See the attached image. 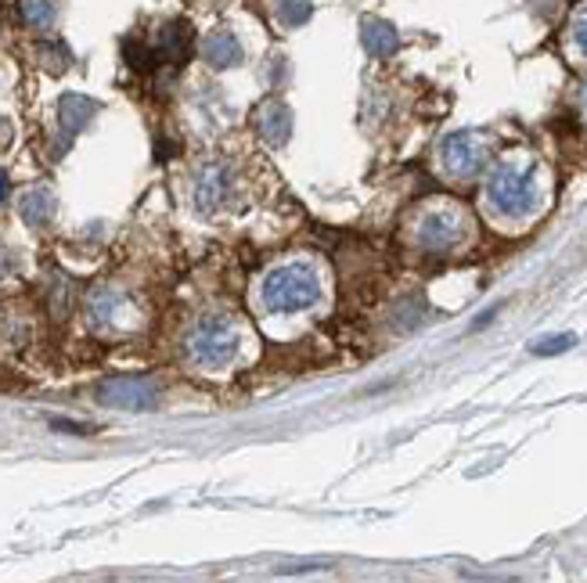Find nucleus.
Instances as JSON below:
<instances>
[{
	"label": "nucleus",
	"instance_id": "3",
	"mask_svg": "<svg viewBox=\"0 0 587 583\" xmlns=\"http://www.w3.org/2000/svg\"><path fill=\"white\" fill-rule=\"evenodd\" d=\"M188 357L202 371H231L253 357V332L235 314H206L188 335Z\"/></svg>",
	"mask_w": 587,
	"mask_h": 583
},
{
	"label": "nucleus",
	"instance_id": "4",
	"mask_svg": "<svg viewBox=\"0 0 587 583\" xmlns=\"http://www.w3.org/2000/svg\"><path fill=\"white\" fill-rule=\"evenodd\" d=\"M465 234H469V224H465V213L458 206H433L418 220L415 242L425 252H454L465 242Z\"/></svg>",
	"mask_w": 587,
	"mask_h": 583
},
{
	"label": "nucleus",
	"instance_id": "2",
	"mask_svg": "<svg viewBox=\"0 0 587 583\" xmlns=\"http://www.w3.org/2000/svg\"><path fill=\"white\" fill-rule=\"evenodd\" d=\"M544 173L533 159H505L487 184V213L501 227L530 224L544 209Z\"/></svg>",
	"mask_w": 587,
	"mask_h": 583
},
{
	"label": "nucleus",
	"instance_id": "19",
	"mask_svg": "<svg viewBox=\"0 0 587 583\" xmlns=\"http://www.w3.org/2000/svg\"><path fill=\"white\" fill-rule=\"evenodd\" d=\"M4 198H8V173L0 170V202H4Z\"/></svg>",
	"mask_w": 587,
	"mask_h": 583
},
{
	"label": "nucleus",
	"instance_id": "13",
	"mask_svg": "<svg viewBox=\"0 0 587 583\" xmlns=\"http://www.w3.org/2000/svg\"><path fill=\"white\" fill-rule=\"evenodd\" d=\"M274 15H278L281 26L296 29L314 15V4L310 0H274Z\"/></svg>",
	"mask_w": 587,
	"mask_h": 583
},
{
	"label": "nucleus",
	"instance_id": "18",
	"mask_svg": "<svg viewBox=\"0 0 587 583\" xmlns=\"http://www.w3.org/2000/svg\"><path fill=\"white\" fill-rule=\"evenodd\" d=\"M573 44L580 47V54H587V0L573 11Z\"/></svg>",
	"mask_w": 587,
	"mask_h": 583
},
{
	"label": "nucleus",
	"instance_id": "6",
	"mask_svg": "<svg viewBox=\"0 0 587 583\" xmlns=\"http://www.w3.org/2000/svg\"><path fill=\"white\" fill-rule=\"evenodd\" d=\"M235 191H238V180L227 162H213V166H206V170L199 173V180H195V202H199L202 213H220V209H227V202L235 198Z\"/></svg>",
	"mask_w": 587,
	"mask_h": 583
},
{
	"label": "nucleus",
	"instance_id": "8",
	"mask_svg": "<svg viewBox=\"0 0 587 583\" xmlns=\"http://www.w3.org/2000/svg\"><path fill=\"white\" fill-rule=\"evenodd\" d=\"M91 321L98 324L101 332H123L134 321V306L119 292H98L91 303Z\"/></svg>",
	"mask_w": 587,
	"mask_h": 583
},
{
	"label": "nucleus",
	"instance_id": "5",
	"mask_svg": "<svg viewBox=\"0 0 587 583\" xmlns=\"http://www.w3.org/2000/svg\"><path fill=\"white\" fill-rule=\"evenodd\" d=\"M487 162V148L476 141L472 134H451L440 148V166L451 173L454 180H469L483 170Z\"/></svg>",
	"mask_w": 587,
	"mask_h": 583
},
{
	"label": "nucleus",
	"instance_id": "17",
	"mask_svg": "<svg viewBox=\"0 0 587 583\" xmlns=\"http://www.w3.org/2000/svg\"><path fill=\"white\" fill-rule=\"evenodd\" d=\"M577 342V335H559V339H544V342H533L530 350L537 353V357H551V353H562V350H569Z\"/></svg>",
	"mask_w": 587,
	"mask_h": 583
},
{
	"label": "nucleus",
	"instance_id": "14",
	"mask_svg": "<svg viewBox=\"0 0 587 583\" xmlns=\"http://www.w3.org/2000/svg\"><path fill=\"white\" fill-rule=\"evenodd\" d=\"M22 18H26L33 29H51L58 18L55 0H22Z\"/></svg>",
	"mask_w": 587,
	"mask_h": 583
},
{
	"label": "nucleus",
	"instance_id": "15",
	"mask_svg": "<svg viewBox=\"0 0 587 583\" xmlns=\"http://www.w3.org/2000/svg\"><path fill=\"white\" fill-rule=\"evenodd\" d=\"M51 209H55V198L47 195V191H33V195L22 198V213H26L29 224H44Z\"/></svg>",
	"mask_w": 587,
	"mask_h": 583
},
{
	"label": "nucleus",
	"instance_id": "7",
	"mask_svg": "<svg viewBox=\"0 0 587 583\" xmlns=\"http://www.w3.org/2000/svg\"><path fill=\"white\" fill-rule=\"evenodd\" d=\"M98 400L119 411H148L159 400V389L145 378H112V382H101Z\"/></svg>",
	"mask_w": 587,
	"mask_h": 583
},
{
	"label": "nucleus",
	"instance_id": "1",
	"mask_svg": "<svg viewBox=\"0 0 587 583\" xmlns=\"http://www.w3.org/2000/svg\"><path fill=\"white\" fill-rule=\"evenodd\" d=\"M325 303V278L314 260H285L271 267L256 285V310L267 321H289V317L310 314Z\"/></svg>",
	"mask_w": 587,
	"mask_h": 583
},
{
	"label": "nucleus",
	"instance_id": "10",
	"mask_svg": "<svg viewBox=\"0 0 587 583\" xmlns=\"http://www.w3.org/2000/svg\"><path fill=\"white\" fill-rule=\"evenodd\" d=\"M202 58H206L213 69H235V65H242L245 51H242V44H238L235 33L220 29V33L206 36V44H202Z\"/></svg>",
	"mask_w": 587,
	"mask_h": 583
},
{
	"label": "nucleus",
	"instance_id": "9",
	"mask_svg": "<svg viewBox=\"0 0 587 583\" xmlns=\"http://www.w3.org/2000/svg\"><path fill=\"white\" fill-rule=\"evenodd\" d=\"M253 123H256V134L271 144H285L292 134V112L281 105V101H267V105L256 112Z\"/></svg>",
	"mask_w": 587,
	"mask_h": 583
},
{
	"label": "nucleus",
	"instance_id": "12",
	"mask_svg": "<svg viewBox=\"0 0 587 583\" xmlns=\"http://www.w3.org/2000/svg\"><path fill=\"white\" fill-rule=\"evenodd\" d=\"M155 54H163V58H170V62H184L191 54V33L184 22H166L163 33H159V47H155Z\"/></svg>",
	"mask_w": 587,
	"mask_h": 583
},
{
	"label": "nucleus",
	"instance_id": "16",
	"mask_svg": "<svg viewBox=\"0 0 587 583\" xmlns=\"http://www.w3.org/2000/svg\"><path fill=\"white\" fill-rule=\"evenodd\" d=\"M91 116H94V101H87V98H65L62 101V119L69 130H80Z\"/></svg>",
	"mask_w": 587,
	"mask_h": 583
},
{
	"label": "nucleus",
	"instance_id": "11",
	"mask_svg": "<svg viewBox=\"0 0 587 583\" xmlns=\"http://www.w3.org/2000/svg\"><path fill=\"white\" fill-rule=\"evenodd\" d=\"M361 44H364V51L375 54V58H389V54L400 47V36H397V29L389 26V22H382V18H364Z\"/></svg>",
	"mask_w": 587,
	"mask_h": 583
},
{
	"label": "nucleus",
	"instance_id": "20",
	"mask_svg": "<svg viewBox=\"0 0 587 583\" xmlns=\"http://www.w3.org/2000/svg\"><path fill=\"white\" fill-rule=\"evenodd\" d=\"M584 105H587V90H584Z\"/></svg>",
	"mask_w": 587,
	"mask_h": 583
}]
</instances>
